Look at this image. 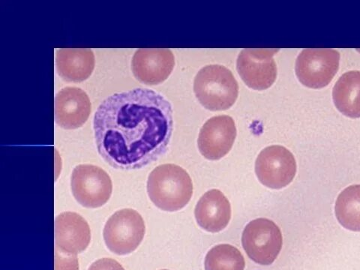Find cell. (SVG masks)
Here are the masks:
<instances>
[{
    "label": "cell",
    "instance_id": "cell-3",
    "mask_svg": "<svg viewBox=\"0 0 360 270\" xmlns=\"http://www.w3.org/2000/svg\"><path fill=\"white\" fill-rule=\"evenodd\" d=\"M194 91L200 103L212 111L229 109L239 95V85L228 68L209 65L195 78Z\"/></svg>",
    "mask_w": 360,
    "mask_h": 270
},
{
    "label": "cell",
    "instance_id": "cell-4",
    "mask_svg": "<svg viewBox=\"0 0 360 270\" xmlns=\"http://www.w3.org/2000/svg\"><path fill=\"white\" fill-rule=\"evenodd\" d=\"M242 244L252 261L267 266L276 260L283 248V238L275 222L267 219H257L246 225Z\"/></svg>",
    "mask_w": 360,
    "mask_h": 270
},
{
    "label": "cell",
    "instance_id": "cell-18",
    "mask_svg": "<svg viewBox=\"0 0 360 270\" xmlns=\"http://www.w3.org/2000/svg\"><path fill=\"white\" fill-rule=\"evenodd\" d=\"M206 270H244L245 262L242 253L233 245L221 244L207 253Z\"/></svg>",
    "mask_w": 360,
    "mask_h": 270
},
{
    "label": "cell",
    "instance_id": "cell-7",
    "mask_svg": "<svg viewBox=\"0 0 360 270\" xmlns=\"http://www.w3.org/2000/svg\"><path fill=\"white\" fill-rule=\"evenodd\" d=\"M340 53L333 49H305L296 61L299 81L312 89L328 86L340 68Z\"/></svg>",
    "mask_w": 360,
    "mask_h": 270
},
{
    "label": "cell",
    "instance_id": "cell-8",
    "mask_svg": "<svg viewBox=\"0 0 360 270\" xmlns=\"http://www.w3.org/2000/svg\"><path fill=\"white\" fill-rule=\"evenodd\" d=\"M255 173L264 186L273 189L283 188L296 176L295 155L283 146H268L257 158Z\"/></svg>",
    "mask_w": 360,
    "mask_h": 270
},
{
    "label": "cell",
    "instance_id": "cell-2",
    "mask_svg": "<svg viewBox=\"0 0 360 270\" xmlns=\"http://www.w3.org/2000/svg\"><path fill=\"white\" fill-rule=\"evenodd\" d=\"M148 193L158 208L176 212L184 208L193 197V180L181 167L174 164L162 165L150 173Z\"/></svg>",
    "mask_w": 360,
    "mask_h": 270
},
{
    "label": "cell",
    "instance_id": "cell-17",
    "mask_svg": "<svg viewBox=\"0 0 360 270\" xmlns=\"http://www.w3.org/2000/svg\"><path fill=\"white\" fill-rule=\"evenodd\" d=\"M335 213L345 229L360 232V185H353L344 189L338 197Z\"/></svg>",
    "mask_w": 360,
    "mask_h": 270
},
{
    "label": "cell",
    "instance_id": "cell-9",
    "mask_svg": "<svg viewBox=\"0 0 360 270\" xmlns=\"http://www.w3.org/2000/svg\"><path fill=\"white\" fill-rule=\"evenodd\" d=\"M278 49L243 50L236 61V69L245 84L255 90H264L275 83L277 66L274 59Z\"/></svg>",
    "mask_w": 360,
    "mask_h": 270
},
{
    "label": "cell",
    "instance_id": "cell-15",
    "mask_svg": "<svg viewBox=\"0 0 360 270\" xmlns=\"http://www.w3.org/2000/svg\"><path fill=\"white\" fill-rule=\"evenodd\" d=\"M56 65L64 81L82 82L94 70L95 55L89 49H61L56 51Z\"/></svg>",
    "mask_w": 360,
    "mask_h": 270
},
{
    "label": "cell",
    "instance_id": "cell-19",
    "mask_svg": "<svg viewBox=\"0 0 360 270\" xmlns=\"http://www.w3.org/2000/svg\"><path fill=\"white\" fill-rule=\"evenodd\" d=\"M55 270H79L77 256L63 253L55 248Z\"/></svg>",
    "mask_w": 360,
    "mask_h": 270
},
{
    "label": "cell",
    "instance_id": "cell-20",
    "mask_svg": "<svg viewBox=\"0 0 360 270\" xmlns=\"http://www.w3.org/2000/svg\"><path fill=\"white\" fill-rule=\"evenodd\" d=\"M88 270H125V269L114 259L105 257L94 262Z\"/></svg>",
    "mask_w": 360,
    "mask_h": 270
},
{
    "label": "cell",
    "instance_id": "cell-6",
    "mask_svg": "<svg viewBox=\"0 0 360 270\" xmlns=\"http://www.w3.org/2000/svg\"><path fill=\"white\" fill-rule=\"evenodd\" d=\"M71 188L74 198L82 207L96 209L104 206L112 195V180L98 166L80 165L73 170Z\"/></svg>",
    "mask_w": 360,
    "mask_h": 270
},
{
    "label": "cell",
    "instance_id": "cell-11",
    "mask_svg": "<svg viewBox=\"0 0 360 270\" xmlns=\"http://www.w3.org/2000/svg\"><path fill=\"white\" fill-rule=\"evenodd\" d=\"M175 66L174 53L167 49H141L134 53L131 69L135 77L146 85L167 80Z\"/></svg>",
    "mask_w": 360,
    "mask_h": 270
},
{
    "label": "cell",
    "instance_id": "cell-16",
    "mask_svg": "<svg viewBox=\"0 0 360 270\" xmlns=\"http://www.w3.org/2000/svg\"><path fill=\"white\" fill-rule=\"evenodd\" d=\"M334 104L342 115L350 118L360 117V72L342 75L333 89Z\"/></svg>",
    "mask_w": 360,
    "mask_h": 270
},
{
    "label": "cell",
    "instance_id": "cell-1",
    "mask_svg": "<svg viewBox=\"0 0 360 270\" xmlns=\"http://www.w3.org/2000/svg\"><path fill=\"white\" fill-rule=\"evenodd\" d=\"M98 151L112 167L139 169L167 150L173 129L170 101L153 89L136 88L103 101L94 121Z\"/></svg>",
    "mask_w": 360,
    "mask_h": 270
},
{
    "label": "cell",
    "instance_id": "cell-5",
    "mask_svg": "<svg viewBox=\"0 0 360 270\" xmlns=\"http://www.w3.org/2000/svg\"><path fill=\"white\" fill-rule=\"evenodd\" d=\"M145 231V223L141 214L132 209H123L108 220L104 229V240L110 252L127 255L138 249Z\"/></svg>",
    "mask_w": 360,
    "mask_h": 270
},
{
    "label": "cell",
    "instance_id": "cell-14",
    "mask_svg": "<svg viewBox=\"0 0 360 270\" xmlns=\"http://www.w3.org/2000/svg\"><path fill=\"white\" fill-rule=\"evenodd\" d=\"M195 214L201 229L210 233H218L226 228L230 222L231 204L221 191L212 189L199 200Z\"/></svg>",
    "mask_w": 360,
    "mask_h": 270
},
{
    "label": "cell",
    "instance_id": "cell-13",
    "mask_svg": "<svg viewBox=\"0 0 360 270\" xmlns=\"http://www.w3.org/2000/svg\"><path fill=\"white\" fill-rule=\"evenodd\" d=\"M91 240L87 221L79 214L65 212L55 220L56 248L60 252L77 255L84 252Z\"/></svg>",
    "mask_w": 360,
    "mask_h": 270
},
{
    "label": "cell",
    "instance_id": "cell-21",
    "mask_svg": "<svg viewBox=\"0 0 360 270\" xmlns=\"http://www.w3.org/2000/svg\"><path fill=\"white\" fill-rule=\"evenodd\" d=\"M162 270H168V269H162Z\"/></svg>",
    "mask_w": 360,
    "mask_h": 270
},
{
    "label": "cell",
    "instance_id": "cell-12",
    "mask_svg": "<svg viewBox=\"0 0 360 270\" xmlns=\"http://www.w3.org/2000/svg\"><path fill=\"white\" fill-rule=\"evenodd\" d=\"M91 103L81 88L68 86L60 90L55 98V120L64 129H76L84 125Z\"/></svg>",
    "mask_w": 360,
    "mask_h": 270
},
{
    "label": "cell",
    "instance_id": "cell-10",
    "mask_svg": "<svg viewBox=\"0 0 360 270\" xmlns=\"http://www.w3.org/2000/svg\"><path fill=\"white\" fill-rule=\"evenodd\" d=\"M236 137L233 119L229 116L213 117L202 126L198 140L202 156L209 160H219L231 150Z\"/></svg>",
    "mask_w": 360,
    "mask_h": 270
}]
</instances>
